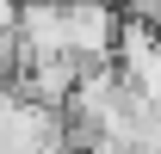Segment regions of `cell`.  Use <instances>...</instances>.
<instances>
[{
	"mask_svg": "<svg viewBox=\"0 0 161 154\" xmlns=\"http://www.w3.org/2000/svg\"><path fill=\"white\" fill-rule=\"evenodd\" d=\"M149 31H155V43H161V6H155V13H149Z\"/></svg>",
	"mask_w": 161,
	"mask_h": 154,
	"instance_id": "obj_1",
	"label": "cell"
}]
</instances>
